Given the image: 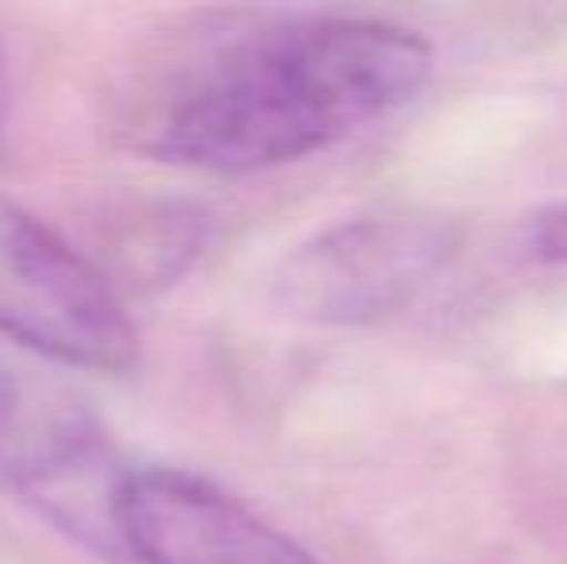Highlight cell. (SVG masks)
<instances>
[{
	"instance_id": "cell-1",
	"label": "cell",
	"mask_w": 567,
	"mask_h": 564,
	"mask_svg": "<svg viewBox=\"0 0 567 564\" xmlns=\"http://www.w3.org/2000/svg\"><path fill=\"white\" fill-rule=\"evenodd\" d=\"M433 47L390 20H239L155 43L116 93V136L143 158L259 174L410 105Z\"/></svg>"
},
{
	"instance_id": "cell-2",
	"label": "cell",
	"mask_w": 567,
	"mask_h": 564,
	"mask_svg": "<svg viewBox=\"0 0 567 564\" xmlns=\"http://www.w3.org/2000/svg\"><path fill=\"white\" fill-rule=\"evenodd\" d=\"M0 337L74 371L124 376L140 363V329L113 275L8 194H0Z\"/></svg>"
},
{
	"instance_id": "cell-3",
	"label": "cell",
	"mask_w": 567,
	"mask_h": 564,
	"mask_svg": "<svg viewBox=\"0 0 567 564\" xmlns=\"http://www.w3.org/2000/svg\"><path fill=\"white\" fill-rule=\"evenodd\" d=\"M127 472L78 394L0 360V488L82 550L124 557L116 499Z\"/></svg>"
},
{
	"instance_id": "cell-4",
	"label": "cell",
	"mask_w": 567,
	"mask_h": 564,
	"mask_svg": "<svg viewBox=\"0 0 567 564\" xmlns=\"http://www.w3.org/2000/svg\"><path fill=\"white\" fill-rule=\"evenodd\" d=\"M460 252V228L444 217L390 213L355 217L309 236L270 275L282 317L321 329H359L410 306Z\"/></svg>"
},
{
	"instance_id": "cell-5",
	"label": "cell",
	"mask_w": 567,
	"mask_h": 564,
	"mask_svg": "<svg viewBox=\"0 0 567 564\" xmlns=\"http://www.w3.org/2000/svg\"><path fill=\"white\" fill-rule=\"evenodd\" d=\"M116 534L135 564H321L244 499L186 468H132Z\"/></svg>"
},
{
	"instance_id": "cell-6",
	"label": "cell",
	"mask_w": 567,
	"mask_h": 564,
	"mask_svg": "<svg viewBox=\"0 0 567 564\" xmlns=\"http://www.w3.org/2000/svg\"><path fill=\"white\" fill-rule=\"evenodd\" d=\"M217 221L194 202H147L120 213L97 264L127 286H174L209 252Z\"/></svg>"
},
{
	"instance_id": "cell-7",
	"label": "cell",
	"mask_w": 567,
	"mask_h": 564,
	"mask_svg": "<svg viewBox=\"0 0 567 564\" xmlns=\"http://www.w3.org/2000/svg\"><path fill=\"white\" fill-rule=\"evenodd\" d=\"M529 252L540 264H567V202L537 213L529 228Z\"/></svg>"
},
{
	"instance_id": "cell-8",
	"label": "cell",
	"mask_w": 567,
	"mask_h": 564,
	"mask_svg": "<svg viewBox=\"0 0 567 564\" xmlns=\"http://www.w3.org/2000/svg\"><path fill=\"white\" fill-rule=\"evenodd\" d=\"M8 109H12V74H8L4 47H0V132H4V124H8Z\"/></svg>"
}]
</instances>
